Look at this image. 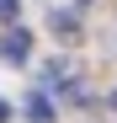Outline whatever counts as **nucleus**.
Instances as JSON below:
<instances>
[{
	"label": "nucleus",
	"instance_id": "nucleus-1",
	"mask_svg": "<svg viewBox=\"0 0 117 123\" xmlns=\"http://www.w3.org/2000/svg\"><path fill=\"white\" fill-rule=\"evenodd\" d=\"M27 54H32V37H27L21 27H11V32H5V43H0V59H11V64H21Z\"/></svg>",
	"mask_w": 117,
	"mask_h": 123
},
{
	"label": "nucleus",
	"instance_id": "nucleus-2",
	"mask_svg": "<svg viewBox=\"0 0 117 123\" xmlns=\"http://www.w3.org/2000/svg\"><path fill=\"white\" fill-rule=\"evenodd\" d=\"M27 118H32V123H53V102H48L43 91H32V96H27Z\"/></svg>",
	"mask_w": 117,
	"mask_h": 123
},
{
	"label": "nucleus",
	"instance_id": "nucleus-3",
	"mask_svg": "<svg viewBox=\"0 0 117 123\" xmlns=\"http://www.w3.org/2000/svg\"><path fill=\"white\" fill-rule=\"evenodd\" d=\"M53 32L64 37V43H74V37H80V22H74L69 11H58V16H53Z\"/></svg>",
	"mask_w": 117,
	"mask_h": 123
},
{
	"label": "nucleus",
	"instance_id": "nucleus-4",
	"mask_svg": "<svg viewBox=\"0 0 117 123\" xmlns=\"http://www.w3.org/2000/svg\"><path fill=\"white\" fill-rule=\"evenodd\" d=\"M0 22H16V0H0Z\"/></svg>",
	"mask_w": 117,
	"mask_h": 123
},
{
	"label": "nucleus",
	"instance_id": "nucleus-5",
	"mask_svg": "<svg viewBox=\"0 0 117 123\" xmlns=\"http://www.w3.org/2000/svg\"><path fill=\"white\" fill-rule=\"evenodd\" d=\"M5 118H11V107H5V102H0V123H5Z\"/></svg>",
	"mask_w": 117,
	"mask_h": 123
},
{
	"label": "nucleus",
	"instance_id": "nucleus-6",
	"mask_svg": "<svg viewBox=\"0 0 117 123\" xmlns=\"http://www.w3.org/2000/svg\"><path fill=\"white\" fill-rule=\"evenodd\" d=\"M112 102H117V91H112Z\"/></svg>",
	"mask_w": 117,
	"mask_h": 123
}]
</instances>
